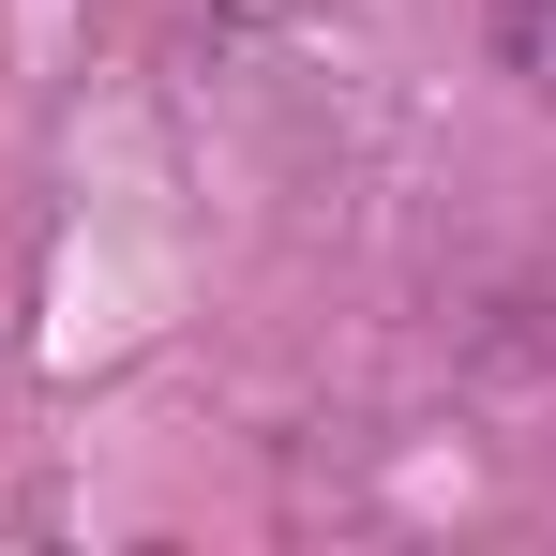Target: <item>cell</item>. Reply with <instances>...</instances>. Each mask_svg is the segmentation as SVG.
<instances>
[{"label": "cell", "instance_id": "cell-1", "mask_svg": "<svg viewBox=\"0 0 556 556\" xmlns=\"http://www.w3.org/2000/svg\"><path fill=\"white\" fill-rule=\"evenodd\" d=\"M496 61L527 91H556V0H496Z\"/></svg>", "mask_w": 556, "mask_h": 556}]
</instances>
